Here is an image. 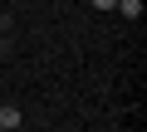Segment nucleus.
I'll list each match as a JSON object with an SVG mask.
<instances>
[{
  "instance_id": "nucleus-1",
  "label": "nucleus",
  "mask_w": 147,
  "mask_h": 132,
  "mask_svg": "<svg viewBox=\"0 0 147 132\" xmlns=\"http://www.w3.org/2000/svg\"><path fill=\"white\" fill-rule=\"evenodd\" d=\"M15 127H20V108L5 103V108H0V132H15Z\"/></svg>"
},
{
  "instance_id": "nucleus-2",
  "label": "nucleus",
  "mask_w": 147,
  "mask_h": 132,
  "mask_svg": "<svg viewBox=\"0 0 147 132\" xmlns=\"http://www.w3.org/2000/svg\"><path fill=\"white\" fill-rule=\"evenodd\" d=\"M113 10H118L123 20H137V15H142V0H118V5H113Z\"/></svg>"
},
{
  "instance_id": "nucleus-3",
  "label": "nucleus",
  "mask_w": 147,
  "mask_h": 132,
  "mask_svg": "<svg viewBox=\"0 0 147 132\" xmlns=\"http://www.w3.org/2000/svg\"><path fill=\"white\" fill-rule=\"evenodd\" d=\"M118 5V0H93V10H113Z\"/></svg>"
},
{
  "instance_id": "nucleus-4",
  "label": "nucleus",
  "mask_w": 147,
  "mask_h": 132,
  "mask_svg": "<svg viewBox=\"0 0 147 132\" xmlns=\"http://www.w3.org/2000/svg\"><path fill=\"white\" fill-rule=\"evenodd\" d=\"M0 10H5V0H0Z\"/></svg>"
}]
</instances>
